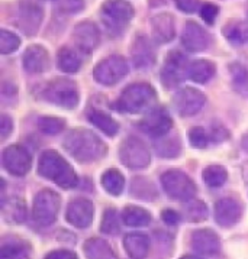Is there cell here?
<instances>
[{
    "label": "cell",
    "instance_id": "obj_1",
    "mask_svg": "<svg viewBox=\"0 0 248 259\" xmlns=\"http://www.w3.org/2000/svg\"><path fill=\"white\" fill-rule=\"evenodd\" d=\"M64 149L79 162H94L108 154V146L87 129H73L64 138Z\"/></svg>",
    "mask_w": 248,
    "mask_h": 259
},
{
    "label": "cell",
    "instance_id": "obj_2",
    "mask_svg": "<svg viewBox=\"0 0 248 259\" xmlns=\"http://www.w3.org/2000/svg\"><path fill=\"white\" fill-rule=\"evenodd\" d=\"M38 172L44 178L51 180L64 190L77 186L79 180L70 164L55 151H45L38 161Z\"/></svg>",
    "mask_w": 248,
    "mask_h": 259
},
{
    "label": "cell",
    "instance_id": "obj_3",
    "mask_svg": "<svg viewBox=\"0 0 248 259\" xmlns=\"http://www.w3.org/2000/svg\"><path fill=\"white\" fill-rule=\"evenodd\" d=\"M155 102L157 92L154 87L145 83H135L125 89L115 106L121 112L136 114L147 109H153Z\"/></svg>",
    "mask_w": 248,
    "mask_h": 259
},
{
    "label": "cell",
    "instance_id": "obj_4",
    "mask_svg": "<svg viewBox=\"0 0 248 259\" xmlns=\"http://www.w3.org/2000/svg\"><path fill=\"white\" fill-rule=\"evenodd\" d=\"M44 99L64 109H74L79 104V90L74 81L68 78H54L44 90Z\"/></svg>",
    "mask_w": 248,
    "mask_h": 259
},
{
    "label": "cell",
    "instance_id": "obj_5",
    "mask_svg": "<svg viewBox=\"0 0 248 259\" xmlns=\"http://www.w3.org/2000/svg\"><path fill=\"white\" fill-rule=\"evenodd\" d=\"M61 206L60 196L51 190H42L33 198L32 218L41 228H48L55 222Z\"/></svg>",
    "mask_w": 248,
    "mask_h": 259
},
{
    "label": "cell",
    "instance_id": "obj_6",
    "mask_svg": "<svg viewBox=\"0 0 248 259\" xmlns=\"http://www.w3.org/2000/svg\"><path fill=\"white\" fill-rule=\"evenodd\" d=\"M161 186L165 194L174 200H192L196 194V186L192 178L179 169H168L161 176Z\"/></svg>",
    "mask_w": 248,
    "mask_h": 259
},
{
    "label": "cell",
    "instance_id": "obj_7",
    "mask_svg": "<svg viewBox=\"0 0 248 259\" xmlns=\"http://www.w3.org/2000/svg\"><path fill=\"white\" fill-rule=\"evenodd\" d=\"M121 161L126 168L144 169L151 162V152L144 142L135 136L126 138L119 148Z\"/></svg>",
    "mask_w": 248,
    "mask_h": 259
},
{
    "label": "cell",
    "instance_id": "obj_8",
    "mask_svg": "<svg viewBox=\"0 0 248 259\" xmlns=\"http://www.w3.org/2000/svg\"><path fill=\"white\" fill-rule=\"evenodd\" d=\"M129 73V65L122 55H111L99 62L93 70V77L97 83L114 85L119 83Z\"/></svg>",
    "mask_w": 248,
    "mask_h": 259
},
{
    "label": "cell",
    "instance_id": "obj_9",
    "mask_svg": "<svg viewBox=\"0 0 248 259\" xmlns=\"http://www.w3.org/2000/svg\"><path fill=\"white\" fill-rule=\"evenodd\" d=\"M100 11L108 28L115 29L116 33L122 31L134 18L132 5L125 0H106Z\"/></svg>",
    "mask_w": 248,
    "mask_h": 259
},
{
    "label": "cell",
    "instance_id": "obj_10",
    "mask_svg": "<svg viewBox=\"0 0 248 259\" xmlns=\"http://www.w3.org/2000/svg\"><path fill=\"white\" fill-rule=\"evenodd\" d=\"M205 102V94L193 87H185L179 90L173 97V104L180 116H193L199 113Z\"/></svg>",
    "mask_w": 248,
    "mask_h": 259
},
{
    "label": "cell",
    "instance_id": "obj_11",
    "mask_svg": "<svg viewBox=\"0 0 248 259\" xmlns=\"http://www.w3.org/2000/svg\"><path fill=\"white\" fill-rule=\"evenodd\" d=\"M2 161H3L5 169L9 174L16 177H22L25 176V174H28L32 165L31 155L28 154L26 149H23L19 145L8 146L3 151Z\"/></svg>",
    "mask_w": 248,
    "mask_h": 259
},
{
    "label": "cell",
    "instance_id": "obj_12",
    "mask_svg": "<svg viewBox=\"0 0 248 259\" xmlns=\"http://www.w3.org/2000/svg\"><path fill=\"white\" fill-rule=\"evenodd\" d=\"M139 127L147 135L153 138H163L173 127V120L168 112L163 107H154L151 112L139 122Z\"/></svg>",
    "mask_w": 248,
    "mask_h": 259
},
{
    "label": "cell",
    "instance_id": "obj_13",
    "mask_svg": "<svg viewBox=\"0 0 248 259\" xmlns=\"http://www.w3.org/2000/svg\"><path fill=\"white\" fill-rule=\"evenodd\" d=\"M44 19V11L40 5L31 0H23L18 9V26L25 35L33 36Z\"/></svg>",
    "mask_w": 248,
    "mask_h": 259
},
{
    "label": "cell",
    "instance_id": "obj_14",
    "mask_svg": "<svg viewBox=\"0 0 248 259\" xmlns=\"http://www.w3.org/2000/svg\"><path fill=\"white\" fill-rule=\"evenodd\" d=\"M73 39L79 51L83 54H92L100 42V32L93 22L83 21L76 25L73 31Z\"/></svg>",
    "mask_w": 248,
    "mask_h": 259
},
{
    "label": "cell",
    "instance_id": "obj_15",
    "mask_svg": "<svg viewBox=\"0 0 248 259\" xmlns=\"http://www.w3.org/2000/svg\"><path fill=\"white\" fill-rule=\"evenodd\" d=\"M67 222L77 229H86L92 225L94 219V206L86 198H77L72 201L65 213Z\"/></svg>",
    "mask_w": 248,
    "mask_h": 259
},
{
    "label": "cell",
    "instance_id": "obj_16",
    "mask_svg": "<svg viewBox=\"0 0 248 259\" xmlns=\"http://www.w3.org/2000/svg\"><path fill=\"white\" fill-rule=\"evenodd\" d=\"M131 58H132L135 67L139 70H145V68H150L154 65L155 60H157L154 45L147 36L144 35L135 36L132 48H131Z\"/></svg>",
    "mask_w": 248,
    "mask_h": 259
},
{
    "label": "cell",
    "instance_id": "obj_17",
    "mask_svg": "<svg viewBox=\"0 0 248 259\" xmlns=\"http://www.w3.org/2000/svg\"><path fill=\"white\" fill-rule=\"evenodd\" d=\"M209 35L207 32L196 22L189 21L185 25L182 33V45L189 52L205 51L209 45Z\"/></svg>",
    "mask_w": 248,
    "mask_h": 259
},
{
    "label": "cell",
    "instance_id": "obj_18",
    "mask_svg": "<svg viewBox=\"0 0 248 259\" xmlns=\"http://www.w3.org/2000/svg\"><path fill=\"white\" fill-rule=\"evenodd\" d=\"M242 214V207L234 198H221L215 204V220L221 228L235 226Z\"/></svg>",
    "mask_w": 248,
    "mask_h": 259
},
{
    "label": "cell",
    "instance_id": "obj_19",
    "mask_svg": "<svg viewBox=\"0 0 248 259\" xmlns=\"http://www.w3.org/2000/svg\"><path fill=\"white\" fill-rule=\"evenodd\" d=\"M186 60L180 52H171L165 60L164 68L161 70V81L167 89H173L183 78V71L186 68Z\"/></svg>",
    "mask_w": 248,
    "mask_h": 259
},
{
    "label": "cell",
    "instance_id": "obj_20",
    "mask_svg": "<svg viewBox=\"0 0 248 259\" xmlns=\"http://www.w3.org/2000/svg\"><path fill=\"white\" fill-rule=\"evenodd\" d=\"M151 33L154 41L158 44H167L176 36V21L171 13H158L151 18Z\"/></svg>",
    "mask_w": 248,
    "mask_h": 259
},
{
    "label": "cell",
    "instance_id": "obj_21",
    "mask_svg": "<svg viewBox=\"0 0 248 259\" xmlns=\"http://www.w3.org/2000/svg\"><path fill=\"white\" fill-rule=\"evenodd\" d=\"M192 248L202 255H215L221 249V240L210 229H199L192 233Z\"/></svg>",
    "mask_w": 248,
    "mask_h": 259
},
{
    "label": "cell",
    "instance_id": "obj_22",
    "mask_svg": "<svg viewBox=\"0 0 248 259\" xmlns=\"http://www.w3.org/2000/svg\"><path fill=\"white\" fill-rule=\"evenodd\" d=\"M48 52L42 45H31L23 54V68L29 74H41L48 68Z\"/></svg>",
    "mask_w": 248,
    "mask_h": 259
},
{
    "label": "cell",
    "instance_id": "obj_23",
    "mask_svg": "<svg viewBox=\"0 0 248 259\" xmlns=\"http://www.w3.org/2000/svg\"><path fill=\"white\" fill-rule=\"evenodd\" d=\"M2 216L9 225H21L26 219V204L21 197L2 198Z\"/></svg>",
    "mask_w": 248,
    "mask_h": 259
},
{
    "label": "cell",
    "instance_id": "obj_24",
    "mask_svg": "<svg viewBox=\"0 0 248 259\" xmlns=\"http://www.w3.org/2000/svg\"><path fill=\"white\" fill-rule=\"evenodd\" d=\"M124 246L131 259H144L150 252V239L144 233L132 232L124 238Z\"/></svg>",
    "mask_w": 248,
    "mask_h": 259
},
{
    "label": "cell",
    "instance_id": "obj_25",
    "mask_svg": "<svg viewBox=\"0 0 248 259\" xmlns=\"http://www.w3.org/2000/svg\"><path fill=\"white\" fill-rule=\"evenodd\" d=\"M84 255L87 259H118L114 248L102 238H92L86 240Z\"/></svg>",
    "mask_w": 248,
    "mask_h": 259
},
{
    "label": "cell",
    "instance_id": "obj_26",
    "mask_svg": "<svg viewBox=\"0 0 248 259\" xmlns=\"http://www.w3.org/2000/svg\"><path fill=\"white\" fill-rule=\"evenodd\" d=\"M214 74H215V64L207 60H196L187 65V75L195 83H206L214 77Z\"/></svg>",
    "mask_w": 248,
    "mask_h": 259
},
{
    "label": "cell",
    "instance_id": "obj_27",
    "mask_svg": "<svg viewBox=\"0 0 248 259\" xmlns=\"http://www.w3.org/2000/svg\"><path fill=\"white\" fill-rule=\"evenodd\" d=\"M224 36L228 42L234 45H245L248 44V23L244 21H229L224 26Z\"/></svg>",
    "mask_w": 248,
    "mask_h": 259
},
{
    "label": "cell",
    "instance_id": "obj_28",
    "mask_svg": "<svg viewBox=\"0 0 248 259\" xmlns=\"http://www.w3.org/2000/svg\"><path fill=\"white\" fill-rule=\"evenodd\" d=\"M151 214L143 207L138 206H128L122 211V222L131 228H145L151 223Z\"/></svg>",
    "mask_w": 248,
    "mask_h": 259
},
{
    "label": "cell",
    "instance_id": "obj_29",
    "mask_svg": "<svg viewBox=\"0 0 248 259\" xmlns=\"http://www.w3.org/2000/svg\"><path fill=\"white\" fill-rule=\"evenodd\" d=\"M57 65L62 73L74 74L80 70L82 60L74 50L68 48V47H62L57 54Z\"/></svg>",
    "mask_w": 248,
    "mask_h": 259
},
{
    "label": "cell",
    "instance_id": "obj_30",
    "mask_svg": "<svg viewBox=\"0 0 248 259\" xmlns=\"http://www.w3.org/2000/svg\"><path fill=\"white\" fill-rule=\"evenodd\" d=\"M229 71H231V80L232 87L238 94L248 97V70L239 62L229 64Z\"/></svg>",
    "mask_w": 248,
    "mask_h": 259
},
{
    "label": "cell",
    "instance_id": "obj_31",
    "mask_svg": "<svg viewBox=\"0 0 248 259\" xmlns=\"http://www.w3.org/2000/svg\"><path fill=\"white\" fill-rule=\"evenodd\" d=\"M89 120L90 123L94 124L97 129H100L104 135L115 136L119 132V124L116 120H114L111 116L100 110H93L92 113L89 114Z\"/></svg>",
    "mask_w": 248,
    "mask_h": 259
},
{
    "label": "cell",
    "instance_id": "obj_32",
    "mask_svg": "<svg viewBox=\"0 0 248 259\" xmlns=\"http://www.w3.org/2000/svg\"><path fill=\"white\" fill-rule=\"evenodd\" d=\"M102 186L111 196H119L124 191L125 178L118 169H108L102 176Z\"/></svg>",
    "mask_w": 248,
    "mask_h": 259
},
{
    "label": "cell",
    "instance_id": "obj_33",
    "mask_svg": "<svg viewBox=\"0 0 248 259\" xmlns=\"http://www.w3.org/2000/svg\"><path fill=\"white\" fill-rule=\"evenodd\" d=\"M31 249L22 242L5 243L0 249V259H29Z\"/></svg>",
    "mask_w": 248,
    "mask_h": 259
},
{
    "label": "cell",
    "instance_id": "obj_34",
    "mask_svg": "<svg viewBox=\"0 0 248 259\" xmlns=\"http://www.w3.org/2000/svg\"><path fill=\"white\" fill-rule=\"evenodd\" d=\"M203 181L210 188L224 186L228 178L227 169L221 165H209L203 169Z\"/></svg>",
    "mask_w": 248,
    "mask_h": 259
},
{
    "label": "cell",
    "instance_id": "obj_35",
    "mask_svg": "<svg viewBox=\"0 0 248 259\" xmlns=\"http://www.w3.org/2000/svg\"><path fill=\"white\" fill-rule=\"evenodd\" d=\"M121 230V218L118 211L114 208H108L104 211L102 225H100V232L109 236H115Z\"/></svg>",
    "mask_w": 248,
    "mask_h": 259
},
{
    "label": "cell",
    "instance_id": "obj_36",
    "mask_svg": "<svg viewBox=\"0 0 248 259\" xmlns=\"http://www.w3.org/2000/svg\"><path fill=\"white\" fill-rule=\"evenodd\" d=\"M65 127V120L61 117L45 116L38 120V129L45 135H57Z\"/></svg>",
    "mask_w": 248,
    "mask_h": 259
},
{
    "label": "cell",
    "instance_id": "obj_37",
    "mask_svg": "<svg viewBox=\"0 0 248 259\" xmlns=\"http://www.w3.org/2000/svg\"><path fill=\"white\" fill-rule=\"evenodd\" d=\"M21 45V39L18 38V35H15L13 32L2 29L0 31V52L2 54H12L15 52Z\"/></svg>",
    "mask_w": 248,
    "mask_h": 259
},
{
    "label": "cell",
    "instance_id": "obj_38",
    "mask_svg": "<svg viewBox=\"0 0 248 259\" xmlns=\"http://www.w3.org/2000/svg\"><path fill=\"white\" fill-rule=\"evenodd\" d=\"M134 183L139 186V188L132 186V194H134L135 197L143 198L145 201H153V198L157 197L154 186H153L151 183L145 181L143 178H136V180H134Z\"/></svg>",
    "mask_w": 248,
    "mask_h": 259
},
{
    "label": "cell",
    "instance_id": "obj_39",
    "mask_svg": "<svg viewBox=\"0 0 248 259\" xmlns=\"http://www.w3.org/2000/svg\"><path fill=\"white\" fill-rule=\"evenodd\" d=\"M187 218L192 222H202L207 218L206 204L200 200H189L186 207Z\"/></svg>",
    "mask_w": 248,
    "mask_h": 259
},
{
    "label": "cell",
    "instance_id": "obj_40",
    "mask_svg": "<svg viewBox=\"0 0 248 259\" xmlns=\"http://www.w3.org/2000/svg\"><path fill=\"white\" fill-rule=\"evenodd\" d=\"M157 151H158V154L161 156L173 158V156L179 155L180 144H179V141H174V139L163 141V142H160V145H157Z\"/></svg>",
    "mask_w": 248,
    "mask_h": 259
},
{
    "label": "cell",
    "instance_id": "obj_41",
    "mask_svg": "<svg viewBox=\"0 0 248 259\" xmlns=\"http://www.w3.org/2000/svg\"><path fill=\"white\" fill-rule=\"evenodd\" d=\"M189 141L193 148H205L207 145V135L205 129L202 127H193L189 134Z\"/></svg>",
    "mask_w": 248,
    "mask_h": 259
},
{
    "label": "cell",
    "instance_id": "obj_42",
    "mask_svg": "<svg viewBox=\"0 0 248 259\" xmlns=\"http://www.w3.org/2000/svg\"><path fill=\"white\" fill-rule=\"evenodd\" d=\"M58 9L62 13L74 15L84 9V0H60L58 2Z\"/></svg>",
    "mask_w": 248,
    "mask_h": 259
},
{
    "label": "cell",
    "instance_id": "obj_43",
    "mask_svg": "<svg viewBox=\"0 0 248 259\" xmlns=\"http://www.w3.org/2000/svg\"><path fill=\"white\" fill-rule=\"evenodd\" d=\"M218 9L217 5H214V3H205L202 8H200V16H202V19L206 22L207 25H212L215 19H217L218 16Z\"/></svg>",
    "mask_w": 248,
    "mask_h": 259
},
{
    "label": "cell",
    "instance_id": "obj_44",
    "mask_svg": "<svg viewBox=\"0 0 248 259\" xmlns=\"http://www.w3.org/2000/svg\"><path fill=\"white\" fill-rule=\"evenodd\" d=\"M13 131V122L8 114H2L0 117V139L5 141Z\"/></svg>",
    "mask_w": 248,
    "mask_h": 259
},
{
    "label": "cell",
    "instance_id": "obj_45",
    "mask_svg": "<svg viewBox=\"0 0 248 259\" xmlns=\"http://www.w3.org/2000/svg\"><path fill=\"white\" fill-rule=\"evenodd\" d=\"M176 6L185 13H193L199 8V0H174Z\"/></svg>",
    "mask_w": 248,
    "mask_h": 259
},
{
    "label": "cell",
    "instance_id": "obj_46",
    "mask_svg": "<svg viewBox=\"0 0 248 259\" xmlns=\"http://www.w3.org/2000/svg\"><path fill=\"white\" fill-rule=\"evenodd\" d=\"M161 220L168 226H177L179 222H180V214L174 210H171V208H167L161 213Z\"/></svg>",
    "mask_w": 248,
    "mask_h": 259
},
{
    "label": "cell",
    "instance_id": "obj_47",
    "mask_svg": "<svg viewBox=\"0 0 248 259\" xmlns=\"http://www.w3.org/2000/svg\"><path fill=\"white\" fill-rule=\"evenodd\" d=\"M45 259H79L77 255L73 250H67V249H58V250H52L50 252Z\"/></svg>",
    "mask_w": 248,
    "mask_h": 259
},
{
    "label": "cell",
    "instance_id": "obj_48",
    "mask_svg": "<svg viewBox=\"0 0 248 259\" xmlns=\"http://www.w3.org/2000/svg\"><path fill=\"white\" fill-rule=\"evenodd\" d=\"M242 148L248 151V134L242 138Z\"/></svg>",
    "mask_w": 248,
    "mask_h": 259
},
{
    "label": "cell",
    "instance_id": "obj_49",
    "mask_svg": "<svg viewBox=\"0 0 248 259\" xmlns=\"http://www.w3.org/2000/svg\"><path fill=\"white\" fill-rule=\"evenodd\" d=\"M180 259H202V258H197V256H193V255H187V256H182Z\"/></svg>",
    "mask_w": 248,
    "mask_h": 259
}]
</instances>
